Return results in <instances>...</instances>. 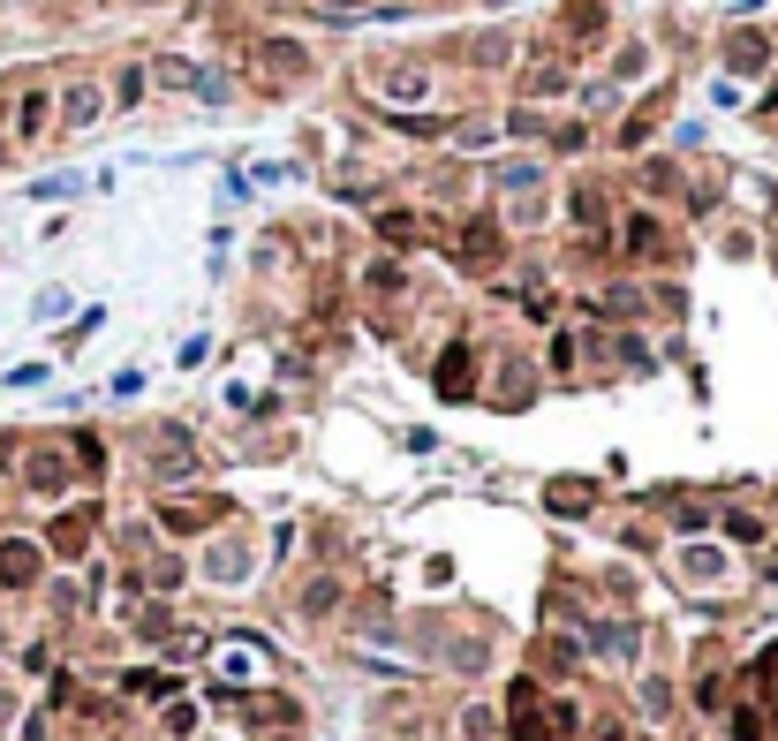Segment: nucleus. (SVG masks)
Listing matches in <instances>:
<instances>
[{
	"label": "nucleus",
	"instance_id": "3",
	"mask_svg": "<svg viewBox=\"0 0 778 741\" xmlns=\"http://www.w3.org/2000/svg\"><path fill=\"white\" fill-rule=\"evenodd\" d=\"M84 537H91V515H61L53 522V552H84Z\"/></svg>",
	"mask_w": 778,
	"mask_h": 741
},
{
	"label": "nucleus",
	"instance_id": "2",
	"mask_svg": "<svg viewBox=\"0 0 778 741\" xmlns=\"http://www.w3.org/2000/svg\"><path fill=\"white\" fill-rule=\"evenodd\" d=\"M23 477H31V492H61V484H68V462H61V454H31Z\"/></svg>",
	"mask_w": 778,
	"mask_h": 741
},
{
	"label": "nucleus",
	"instance_id": "5",
	"mask_svg": "<svg viewBox=\"0 0 778 741\" xmlns=\"http://www.w3.org/2000/svg\"><path fill=\"white\" fill-rule=\"evenodd\" d=\"M439 394H454V401L469 394V356H461V348H454V356L439 363Z\"/></svg>",
	"mask_w": 778,
	"mask_h": 741
},
{
	"label": "nucleus",
	"instance_id": "6",
	"mask_svg": "<svg viewBox=\"0 0 778 741\" xmlns=\"http://www.w3.org/2000/svg\"><path fill=\"white\" fill-rule=\"evenodd\" d=\"M756 696H771V704H778V651L756 658Z\"/></svg>",
	"mask_w": 778,
	"mask_h": 741
},
{
	"label": "nucleus",
	"instance_id": "1",
	"mask_svg": "<svg viewBox=\"0 0 778 741\" xmlns=\"http://www.w3.org/2000/svg\"><path fill=\"white\" fill-rule=\"evenodd\" d=\"M31 575H38V545L8 537V545H0V583H31Z\"/></svg>",
	"mask_w": 778,
	"mask_h": 741
},
{
	"label": "nucleus",
	"instance_id": "4",
	"mask_svg": "<svg viewBox=\"0 0 778 741\" xmlns=\"http://www.w3.org/2000/svg\"><path fill=\"white\" fill-rule=\"evenodd\" d=\"M46 129V91H23V106H16V137H38Z\"/></svg>",
	"mask_w": 778,
	"mask_h": 741
},
{
	"label": "nucleus",
	"instance_id": "7",
	"mask_svg": "<svg viewBox=\"0 0 778 741\" xmlns=\"http://www.w3.org/2000/svg\"><path fill=\"white\" fill-rule=\"evenodd\" d=\"M99 114V91H68V121H91Z\"/></svg>",
	"mask_w": 778,
	"mask_h": 741
}]
</instances>
